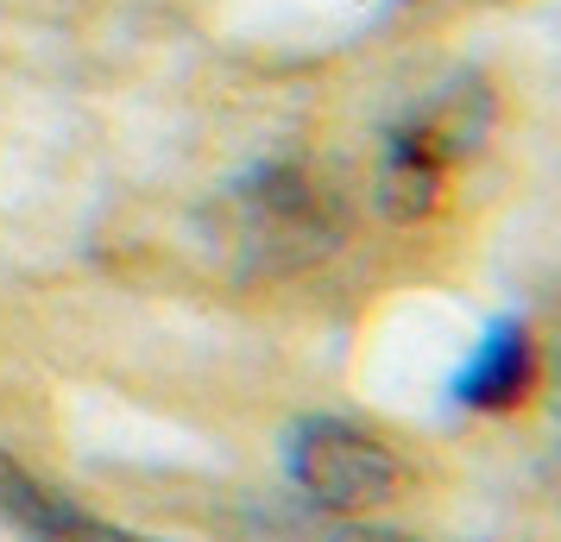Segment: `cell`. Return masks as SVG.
<instances>
[{"label": "cell", "instance_id": "cell-4", "mask_svg": "<svg viewBox=\"0 0 561 542\" xmlns=\"http://www.w3.org/2000/svg\"><path fill=\"white\" fill-rule=\"evenodd\" d=\"M455 164L460 158L416 114H404L385 132V152H379V215L385 221H430L442 208V196H448V171Z\"/></svg>", "mask_w": 561, "mask_h": 542}, {"label": "cell", "instance_id": "cell-1", "mask_svg": "<svg viewBox=\"0 0 561 542\" xmlns=\"http://www.w3.org/2000/svg\"><path fill=\"white\" fill-rule=\"evenodd\" d=\"M228 221H233V246L240 258L265 272V278H284V272H304V265H322V258L347 240V215L322 183L309 177L304 164H259L233 183L228 196Z\"/></svg>", "mask_w": 561, "mask_h": 542}, {"label": "cell", "instance_id": "cell-5", "mask_svg": "<svg viewBox=\"0 0 561 542\" xmlns=\"http://www.w3.org/2000/svg\"><path fill=\"white\" fill-rule=\"evenodd\" d=\"M0 523L20 530L26 542H146L107 517L82 511L77 498L51 492L45 480H32L13 454H0Z\"/></svg>", "mask_w": 561, "mask_h": 542}, {"label": "cell", "instance_id": "cell-3", "mask_svg": "<svg viewBox=\"0 0 561 542\" xmlns=\"http://www.w3.org/2000/svg\"><path fill=\"white\" fill-rule=\"evenodd\" d=\"M536 385H542V347L517 315H505L485 328V341L455 372V404L480 416H511L517 404L536 397Z\"/></svg>", "mask_w": 561, "mask_h": 542}, {"label": "cell", "instance_id": "cell-6", "mask_svg": "<svg viewBox=\"0 0 561 542\" xmlns=\"http://www.w3.org/2000/svg\"><path fill=\"white\" fill-rule=\"evenodd\" d=\"M334 542H410V537H379V530H347V537H334Z\"/></svg>", "mask_w": 561, "mask_h": 542}, {"label": "cell", "instance_id": "cell-2", "mask_svg": "<svg viewBox=\"0 0 561 542\" xmlns=\"http://www.w3.org/2000/svg\"><path fill=\"white\" fill-rule=\"evenodd\" d=\"M284 473H290V486L304 492L316 511H334V517L379 511L404 486L398 454L379 436L341 423V416H304L290 429V441H284Z\"/></svg>", "mask_w": 561, "mask_h": 542}]
</instances>
